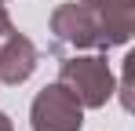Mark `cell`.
<instances>
[{"label":"cell","mask_w":135,"mask_h":131,"mask_svg":"<svg viewBox=\"0 0 135 131\" xmlns=\"http://www.w3.org/2000/svg\"><path fill=\"white\" fill-rule=\"evenodd\" d=\"M29 124H33V131H80L84 128V106L55 80L33 98Z\"/></svg>","instance_id":"3"},{"label":"cell","mask_w":135,"mask_h":131,"mask_svg":"<svg viewBox=\"0 0 135 131\" xmlns=\"http://www.w3.org/2000/svg\"><path fill=\"white\" fill-rule=\"evenodd\" d=\"M40 62V55H37V47L29 37L22 33H7L4 40H0V80L4 84H22L33 77V69Z\"/></svg>","instance_id":"5"},{"label":"cell","mask_w":135,"mask_h":131,"mask_svg":"<svg viewBox=\"0 0 135 131\" xmlns=\"http://www.w3.org/2000/svg\"><path fill=\"white\" fill-rule=\"evenodd\" d=\"M99 15V51H110L117 44H128L135 33V0H95Z\"/></svg>","instance_id":"4"},{"label":"cell","mask_w":135,"mask_h":131,"mask_svg":"<svg viewBox=\"0 0 135 131\" xmlns=\"http://www.w3.org/2000/svg\"><path fill=\"white\" fill-rule=\"evenodd\" d=\"M59 84L66 87L84 109L106 106L113 98V91H117V80H113L110 62H106L102 55H77V51H73V58L62 62Z\"/></svg>","instance_id":"1"},{"label":"cell","mask_w":135,"mask_h":131,"mask_svg":"<svg viewBox=\"0 0 135 131\" xmlns=\"http://www.w3.org/2000/svg\"><path fill=\"white\" fill-rule=\"evenodd\" d=\"M80 4H88V7H91V4H95V0H80Z\"/></svg>","instance_id":"9"},{"label":"cell","mask_w":135,"mask_h":131,"mask_svg":"<svg viewBox=\"0 0 135 131\" xmlns=\"http://www.w3.org/2000/svg\"><path fill=\"white\" fill-rule=\"evenodd\" d=\"M51 47L62 51H88L99 47V15L95 7L73 0V4H59L51 11Z\"/></svg>","instance_id":"2"},{"label":"cell","mask_w":135,"mask_h":131,"mask_svg":"<svg viewBox=\"0 0 135 131\" xmlns=\"http://www.w3.org/2000/svg\"><path fill=\"white\" fill-rule=\"evenodd\" d=\"M7 33H15V26H11V15H7V7H4V0H0V40H4Z\"/></svg>","instance_id":"7"},{"label":"cell","mask_w":135,"mask_h":131,"mask_svg":"<svg viewBox=\"0 0 135 131\" xmlns=\"http://www.w3.org/2000/svg\"><path fill=\"white\" fill-rule=\"evenodd\" d=\"M0 131H15V128H11V120H7V113H4V109H0Z\"/></svg>","instance_id":"8"},{"label":"cell","mask_w":135,"mask_h":131,"mask_svg":"<svg viewBox=\"0 0 135 131\" xmlns=\"http://www.w3.org/2000/svg\"><path fill=\"white\" fill-rule=\"evenodd\" d=\"M132 73H135V55H128L124 58V80H120V102H124V109H132Z\"/></svg>","instance_id":"6"}]
</instances>
